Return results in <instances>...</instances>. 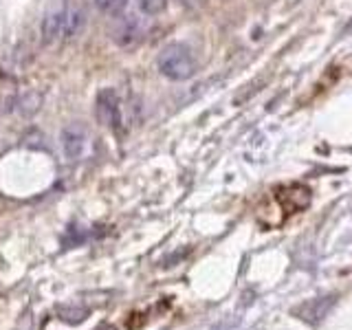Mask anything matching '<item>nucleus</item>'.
Segmentation results:
<instances>
[{
    "mask_svg": "<svg viewBox=\"0 0 352 330\" xmlns=\"http://www.w3.org/2000/svg\"><path fill=\"white\" fill-rule=\"evenodd\" d=\"M141 25L135 20V18H126L121 25L117 27L115 31V40L121 44V47H132V44H137L141 40Z\"/></svg>",
    "mask_w": 352,
    "mask_h": 330,
    "instance_id": "nucleus-5",
    "label": "nucleus"
},
{
    "mask_svg": "<svg viewBox=\"0 0 352 330\" xmlns=\"http://www.w3.org/2000/svg\"><path fill=\"white\" fill-rule=\"evenodd\" d=\"M60 143H62V152L69 161H77L82 159L86 150H88V132L82 126H66L60 135Z\"/></svg>",
    "mask_w": 352,
    "mask_h": 330,
    "instance_id": "nucleus-2",
    "label": "nucleus"
},
{
    "mask_svg": "<svg viewBox=\"0 0 352 330\" xmlns=\"http://www.w3.org/2000/svg\"><path fill=\"white\" fill-rule=\"evenodd\" d=\"M139 7H141L143 14L157 16V14H161V11L165 9V0H139Z\"/></svg>",
    "mask_w": 352,
    "mask_h": 330,
    "instance_id": "nucleus-7",
    "label": "nucleus"
},
{
    "mask_svg": "<svg viewBox=\"0 0 352 330\" xmlns=\"http://www.w3.org/2000/svg\"><path fill=\"white\" fill-rule=\"evenodd\" d=\"M97 117L104 126H110V128H119L121 121H124L121 119V102L117 93L110 91V88L102 91L97 97Z\"/></svg>",
    "mask_w": 352,
    "mask_h": 330,
    "instance_id": "nucleus-4",
    "label": "nucleus"
},
{
    "mask_svg": "<svg viewBox=\"0 0 352 330\" xmlns=\"http://www.w3.org/2000/svg\"><path fill=\"white\" fill-rule=\"evenodd\" d=\"M157 66L161 75L168 77L172 82H187V80H192L198 71V62L194 58L192 49H187L181 42L168 44V47L159 53Z\"/></svg>",
    "mask_w": 352,
    "mask_h": 330,
    "instance_id": "nucleus-1",
    "label": "nucleus"
},
{
    "mask_svg": "<svg viewBox=\"0 0 352 330\" xmlns=\"http://www.w3.org/2000/svg\"><path fill=\"white\" fill-rule=\"evenodd\" d=\"M66 27H69V7L53 9L42 20L40 36L47 44H53L58 40H66Z\"/></svg>",
    "mask_w": 352,
    "mask_h": 330,
    "instance_id": "nucleus-3",
    "label": "nucleus"
},
{
    "mask_svg": "<svg viewBox=\"0 0 352 330\" xmlns=\"http://www.w3.org/2000/svg\"><path fill=\"white\" fill-rule=\"evenodd\" d=\"M93 5L104 16H119L126 9L128 0H93Z\"/></svg>",
    "mask_w": 352,
    "mask_h": 330,
    "instance_id": "nucleus-6",
    "label": "nucleus"
}]
</instances>
